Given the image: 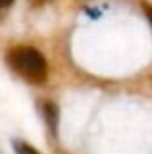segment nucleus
Listing matches in <instances>:
<instances>
[{
    "label": "nucleus",
    "instance_id": "obj_1",
    "mask_svg": "<svg viewBox=\"0 0 152 154\" xmlns=\"http://www.w3.org/2000/svg\"><path fill=\"white\" fill-rule=\"evenodd\" d=\"M8 64L27 82L41 84L47 78V60L33 47H14L8 53Z\"/></svg>",
    "mask_w": 152,
    "mask_h": 154
},
{
    "label": "nucleus",
    "instance_id": "obj_2",
    "mask_svg": "<svg viewBox=\"0 0 152 154\" xmlns=\"http://www.w3.org/2000/svg\"><path fill=\"white\" fill-rule=\"evenodd\" d=\"M43 115L45 121L49 125V129L53 133H57V125H59V107L53 102H43Z\"/></svg>",
    "mask_w": 152,
    "mask_h": 154
},
{
    "label": "nucleus",
    "instance_id": "obj_3",
    "mask_svg": "<svg viewBox=\"0 0 152 154\" xmlns=\"http://www.w3.org/2000/svg\"><path fill=\"white\" fill-rule=\"evenodd\" d=\"M14 150H16V154H39L33 146L22 143V140H16V143H14Z\"/></svg>",
    "mask_w": 152,
    "mask_h": 154
},
{
    "label": "nucleus",
    "instance_id": "obj_4",
    "mask_svg": "<svg viewBox=\"0 0 152 154\" xmlns=\"http://www.w3.org/2000/svg\"><path fill=\"white\" fill-rule=\"evenodd\" d=\"M144 12H146V18H148V22L152 23V6H150V4H144Z\"/></svg>",
    "mask_w": 152,
    "mask_h": 154
},
{
    "label": "nucleus",
    "instance_id": "obj_5",
    "mask_svg": "<svg viewBox=\"0 0 152 154\" xmlns=\"http://www.w3.org/2000/svg\"><path fill=\"white\" fill-rule=\"evenodd\" d=\"M12 2H14V0H0V10H2V8L12 6Z\"/></svg>",
    "mask_w": 152,
    "mask_h": 154
}]
</instances>
